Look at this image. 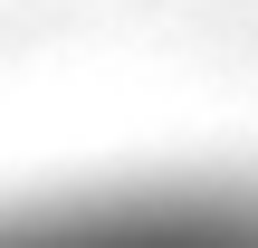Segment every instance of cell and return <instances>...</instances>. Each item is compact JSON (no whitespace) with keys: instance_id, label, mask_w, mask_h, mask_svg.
<instances>
[{"instance_id":"obj_1","label":"cell","mask_w":258,"mask_h":248,"mask_svg":"<svg viewBox=\"0 0 258 248\" xmlns=\"http://www.w3.org/2000/svg\"><path fill=\"white\" fill-rule=\"evenodd\" d=\"M0 248H258V220L163 191H86V201L48 191L0 210Z\"/></svg>"}]
</instances>
